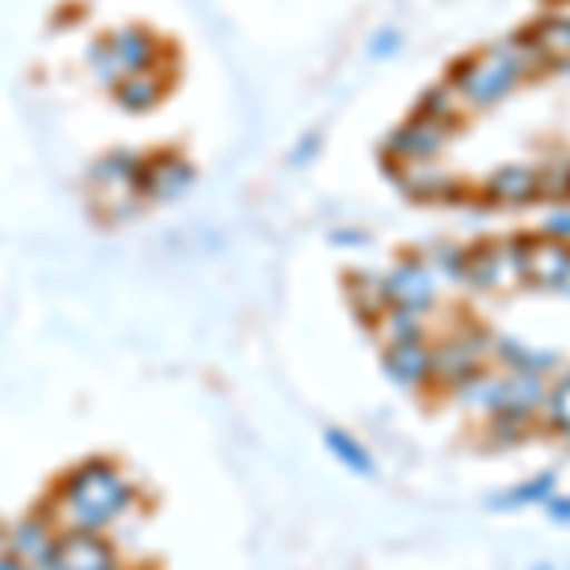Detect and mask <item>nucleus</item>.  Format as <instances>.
Segmentation results:
<instances>
[{"mask_svg": "<svg viewBox=\"0 0 570 570\" xmlns=\"http://www.w3.org/2000/svg\"><path fill=\"white\" fill-rule=\"evenodd\" d=\"M0 548H4V525H0Z\"/></svg>", "mask_w": 570, "mask_h": 570, "instance_id": "obj_25", "label": "nucleus"}, {"mask_svg": "<svg viewBox=\"0 0 570 570\" xmlns=\"http://www.w3.org/2000/svg\"><path fill=\"white\" fill-rule=\"evenodd\" d=\"M0 570H27V567H23L20 559H16V556H8V551L0 548Z\"/></svg>", "mask_w": 570, "mask_h": 570, "instance_id": "obj_22", "label": "nucleus"}, {"mask_svg": "<svg viewBox=\"0 0 570 570\" xmlns=\"http://www.w3.org/2000/svg\"><path fill=\"white\" fill-rule=\"evenodd\" d=\"M384 376L400 389H419V384L430 381V346L422 338H411V343H392L384 346Z\"/></svg>", "mask_w": 570, "mask_h": 570, "instance_id": "obj_10", "label": "nucleus"}, {"mask_svg": "<svg viewBox=\"0 0 570 570\" xmlns=\"http://www.w3.org/2000/svg\"><path fill=\"white\" fill-rule=\"evenodd\" d=\"M548 415H551V422H556L559 430H567V434H570V376H563V381L551 389Z\"/></svg>", "mask_w": 570, "mask_h": 570, "instance_id": "obj_20", "label": "nucleus"}, {"mask_svg": "<svg viewBox=\"0 0 570 570\" xmlns=\"http://www.w3.org/2000/svg\"><path fill=\"white\" fill-rule=\"evenodd\" d=\"M540 395H544V381H540V373H529V370H518L510 376H502V403L494 415L499 419H529V411L540 403Z\"/></svg>", "mask_w": 570, "mask_h": 570, "instance_id": "obj_11", "label": "nucleus"}, {"mask_svg": "<svg viewBox=\"0 0 570 570\" xmlns=\"http://www.w3.org/2000/svg\"><path fill=\"white\" fill-rule=\"evenodd\" d=\"M195 183H198V168L179 149H153L145 153L137 195L145 198V206H168V202L190 195Z\"/></svg>", "mask_w": 570, "mask_h": 570, "instance_id": "obj_4", "label": "nucleus"}, {"mask_svg": "<svg viewBox=\"0 0 570 570\" xmlns=\"http://www.w3.org/2000/svg\"><path fill=\"white\" fill-rule=\"evenodd\" d=\"M85 66L99 88H115L122 77L134 72H176L179 53L168 39L153 31L145 23H122L110 31L96 35L85 50Z\"/></svg>", "mask_w": 570, "mask_h": 570, "instance_id": "obj_2", "label": "nucleus"}, {"mask_svg": "<svg viewBox=\"0 0 570 570\" xmlns=\"http://www.w3.org/2000/svg\"><path fill=\"white\" fill-rule=\"evenodd\" d=\"M171 85H176V72H134V77L118 80L107 96L115 99V107L126 110V115H153V110L168 99Z\"/></svg>", "mask_w": 570, "mask_h": 570, "instance_id": "obj_8", "label": "nucleus"}, {"mask_svg": "<svg viewBox=\"0 0 570 570\" xmlns=\"http://www.w3.org/2000/svg\"><path fill=\"white\" fill-rule=\"evenodd\" d=\"M324 445H327V453L335 456L343 468H351L354 475H373V456L365 453V445L357 438H351L346 430H335L331 426L327 434H324Z\"/></svg>", "mask_w": 570, "mask_h": 570, "instance_id": "obj_13", "label": "nucleus"}, {"mask_svg": "<svg viewBox=\"0 0 570 570\" xmlns=\"http://www.w3.org/2000/svg\"><path fill=\"white\" fill-rule=\"evenodd\" d=\"M346 301H351L357 320H365V324H376V320L384 316V308H389V297H384L381 278L362 274V271L346 274Z\"/></svg>", "mask_w": 570, "mask_h": 570, "instance_id": "obj_12", "label": "nucleus"}, {"mask_svg": "<svg viewBox=\"0 0 570 570\" xmlns=\"http://www.w3.org/2000/svg\"><path fill=\"white\" fill-rule=\"evenodd\" d=\"M570 274V255L551 247V252H537V259L529 266V278L537 282H563Z\"/></svg>", "mask_w": 570, "mask_h": 570, "instance_id": "obj_19", "label": "nucleus"}, {"mask_svg": "<svg viewBox=\"0 0 570 570\" xmlns=\"http://www.w3.org/2000/svg\"><path fill=\"white\" fill-rule=\"evenodd\" d=\"M58 537H61V525L50 510L35 505L31 513L16 518L12 525H4V551L16 556L27 570H46L53 563V548H58Z\"/></svg>", "mask_w": 570, "mask_h": 570, "instance_id": "obj_5", "label": "nucleus"}, {"mask_svg": "<svg viewBox=\"0 0 570 570\" xmlns=\"http://www.w3.org/2000/svg\"><path fill=\"white\" fill-rule=\"evenodd\" d=\"M487 357V335L475 327L461 331V335L445 338L441 346H430V376L449 384H461L464 376H472L480 370V362Z\"/></svg>", "mask_w": 570, "mask_h": 570, "instance_id": "obj_7", "label": "nucleus"}, {"mask_svg": "<svg viewBox=\"0 0 570 570\" xmlns=\"http://www.w3.org/2000/svg\"><path fill=\"white\" fill-rule=\"evenodd\" d=\"M551 491H556V472H544V475H537V480L513 487V491L494 494V499H491V510H518V505L548 502V499H551Z\"/></svg>", "mask_w": 570, "mask_h": 570, "instance_id": "obj_16", "label": "nucleus"}, {"mask_svg": "<svg viewBox=\"0 0 570 570\" xmlns=\"http://www.w3.org/2000/svg\"><path fill=\"white\" fill-rule=\"evenodd\" d=\"M141 164L145 153L137 149H107L104 156H96L88 168V195H91V214L104 225H122V220L141 217L145 198L137 195V179H141Z\"/></svg>", "mask_w": 570, "mask_h": 570, "instance_id": "obj_3", "label": "nucleus"}, {"mask_svg": "<svg viewBox=\"0 0 570 570\" xmlns=\"http://www.w3.org/2000/svg\"><path fill=\"white\" fill-rule=\"evenodd\" d=\"M137 505V487L126 468L110 456H85L58 475L46 510L58 518L61 529H91L107 532Z\"/></svg>", "mask_w": 570, "mask_h": 570, "instance_id": "obj_1", "label": "nucleus"}, {"mask_svg": "<svg viewBox=\"0 0 570 570\" xmlns=\"http://www.w3.org/2000/svg\"><path fill=\"white\" fill-rule=\"evenodd\" d=\"M392 50V35H381V39L373 42V53H389Z\"/></svg>", "mask_w": 570, "mask_h": 570, "instance_id": "obj_23", "label": "nucleus"}, {"mask_svg": "<svg viewBox=\"0 0 570 570\" xmlns=\"http://www.w3.org/2000/svg\"><path fill=\"white\" fill-rule=\"evenodd\" d=\"M118 548L107 532L91 529H61L58 548H53V563L46 570H115Z\"/></svg>", "mask_w": 570, "mask_h": 570, "instance_id": "obj_6", "label": "nucleus"}, {"mask_svg": "<svg viewBox=\"0 0 570 570\" xmlns=\"http://www.w3.org/2000/svg\"><path fill=\"white\" fill-rule=\"evenodd\" d=\"M453 389H456V400L468 403V407L499 411V403H502V376H491V373H480V370H475L472 376H464L461 384H453Z\"/></svg>", "mask_w": 570, "mask_h": 570, "instance_id": "obj_14", "label": "nucleus"}, {"mask_svg": "<svg viewBox=\"0 0 570 570\" xmlns=\"http://www.w3.org/2000/svg\"><path fill=\"white\" fill-rule=\"evenodd\" d=\"M381 285H384L389 305H400V308L422 312L430 301H434V274H430L419 259L400 263L395 271H389V278H381Z\"/></svg>", "mask_w": 570, "mask_h": 570, "instance_id": "obj_9", "label": "nucleus"}, {"mask_svg": "<svg viewBox=\"0 0 570 570\" xmlns=\"http://www.w3.org/2000/svg\"><path fill=\"white\" fill-rule=\"evenodd\" d=\"M434 145H438V137H434V126L430 122H411L392 134V149L400 156H426Z\"/></svg>", "mask_w": 570, "mask_h": 570, "instance_id": "obj_17", "label": "nucleus"}, {"mask_svg": "<svg viewBox=\"0 0 570 570\" xmlns=\"http://www.w3.org/2000/svg\"><path fill=\"white\" fill-rule=\"evenodd\" d=\"M499 354L510 365L529 370V373H540V370H548V365H556V354H551V351H529L525 343H513V338H505V343L499 346Z\"/></svg>", "mask_w": 570, "mask_h": 570, "instance_id": "obj_18", "label": "nucleus"}, {"mask_svg": "<svg viewBox=\"0 0 570 570\" xmlns=\"http://www.w3.org/2000/svg\"><path fill=\"white\" fill-rule=\"evenodd\" d=\"M376 331L384 335V343H411V338H422V312L415 308H400V305H389L384 316L373 324Z\"/></svg>", "mask_w": 570, "mask_h": 570, "instance_id": "obj_15", "label": "nucleus"}, {"mask_svg": "<svg viewBox=\"0 0 570 570\" xmlns=\"http://www.w3.org/2000/svg\"><path fill=\"white\" fill-rule=\"evenodd\" d=\"M115 570H137V567H130V563H118Z\"/></svg>", "mask_w": 570, "mask_h": 570, "instance_id": "obj_24", "label": "nucleus"}, {"mask_svg": "<svg viewBox=\"0 0 570 570\" xmlns=\"http://www.w3.org/2000/svg\"><path fill=\"white\" fill-rule=\"evenodd\" d=\"M548 513L556 521H570V499H556V494H551V499H548Z\"/></svg>", "mask_w": 570, "mask_h": 570, "instance_id": "obj_21", "label": "nucleus"}]
</instances>
